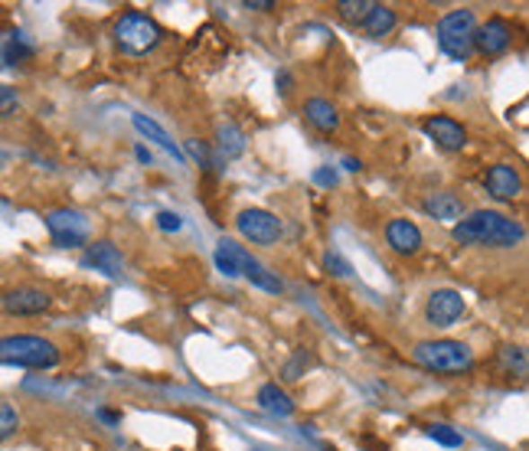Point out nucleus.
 Returning <instances> with one entry per match:
<instances>
[{"mask_svg": "<svg viewBox=\"0 0 529 451\" xmlns=\"http://www.w3.org/2000/svg\"><path fill=\"white\" fill-rule=\"evenodd\" d=\"M412 357L431 373H467L474 367V350L464 340H451V337L415 343Z\"/></svg>", "mask_w": 529, "mask_h": 451, "instance_id": "obj_5", "label": "nucleus"}, {"mask_svg": "<svg viewBox=\"0 0 529 451\" xmlns=\"http://www.w3.org/2000/svg\"><path fill=\"white\" fill-rule=\"evenodd\" d=\"M0 363L23 370H53L59 363V347L36 334H10L0 337Z\"/></svg>", "mask_w": 529, "mask_h": 451, "instance_id": "obj_3", "label": "nucleus"}, {"mask_svg": "<svg viewBox=\"0 0 529 451\" xmlns=\"http://www.w3.org/2000/svg\"><path fill=\"white\" fill-rule=\"evenodd\" d=\"M101 419H105V422H118V412H108V409H101Z\"/></svg>", "mask_w": 529, "mask_h": 451, "instance_id": "obj_36", "label": "nucleus"}, {"mask_svg": "<svg viewBox=\"0 0 529 451\" xmlns=\"http://www.w3.org/2000/svg\"><path fill=\"white\" fill-rule=\"evenodd\" d=\"M386 243L392 252L399 255H415L422 249V229L412 219H389L386 226Z\"/></svg>", "mask_w": 529, "mask_h": 451, "instance_id": "obj_14", "label": "nucleus"}, {"mask_svg": "<svg viewBox=\"0 0 529 451\" xmlns=\"http://www.w3.org/2000/svg\"><path fill=\"white\" fill-rule=\"evenodd\" d=\"M17 429H20L17 409L10 406V402H0V442H4V438H10V435L17 432Z\"/></svg>", "mask_w": 529, "mask_h": 451, "instance_id": "obj_25", "label": "nucleus"}, {"mask_svg": "<svg viewBox=\"0 0 529 451\" xmlns=\"http://www.w3.org/2000/svg\"><path fill=\"white\" fill-rule=\"evenodd\" d=\"M245 7H249V10H271L275 4H271V0H249Z\"/></svg>", "mask_w": 529, "mask_h": 451, "instance_id": "obj_32", "label": "nucleus"}, {"mask_svg": "<svg viewBox=\"0 0 529 451\" xmlns=\"http://www.w3.org/2000/svg\"><path fill=\"white\" fill-rule=\"evenodd\" d=\"M343 167H347V171H359V167H363V164H359V161H353V157H347V161H343Z\"/></svg>", "mask_w": 529, "mask_h": 451, "instance_id": "obj_35", "label": "nucleus"}, {"mask_svg": "<svg viewBox=\"0 0 529 451\" xmlns=\"http://www.w3.org/2000/svg\"><path fill=\"white\" fill-rule=\"evenodd\" d=\"M33 56V43H30L23 33H13V37L4 43V49H0V59L7 66H17V63H23V59H30Z\"/></svg>", "mask_w": 529, "mask_h": 451, "instance_id": "obj_21", "label": "nucleus"}, {"mask_svg": "<svg viewBox=\"0 0 529 451\" xmlns=\"http://www.w3.org/2000/svg\"><path fill=\"white\" fill-rule=\"evenodd\" d=\"M323 265H327V271H333L337 279H350V262L347 259H340L337 252H327V259H323Z\"/></svg>", "mask_w": 529, "mask_h": 451, "instance_id": "obj_28", "label": "nucleus"}, {"mask_svg": "<svg viewBox=\"0 0 529 451\" xmlns=\"http://www.w3.org/2000/svg\"><path fill=\"white\" fill-rule=\"evenodd\" d=\"M464 298H461V291L454 288H438L431 291L428 301H425V321L431 327H451L458 324L461 317H464Z\"/></svg>", "mask_w": 529, "mask_h": 451, "instance_id": "obj_10", "label": "nucleus"}, {"mask_svg": "<svg viewBox=\"0 0 529 451\" xmlns=\"http://www.w3.org/2000/svg\"><path fill=\"white\" fill-rule=\"evenodd\" d=\"M503 363L516 373H526V353H523V347H507L503 350Z\"/></svg>", "mask_w": 529, "mask_h": 451, "instance_id": "obj_27", "label": "nucleus"}, {"mask_svg": "<svg viewBox=\"0 0 529 451\" xmlns=\"http://www.w3.org/2000/svg\"><path fill=\"white\" fill-rule=\"evenodd\" d=\"M307 363H311V360H307L304 353H297V360L285 367V379H297V370H301V367H307Z\"/></svg>", "mask_w": 529, "mask_h": 451, "instance_id": "obj_30", "label": "nucleus"}, {"mask_svg": "<svg viewBox=\"0 0 529 451\" xmlns=\"http://www.w3.org/2000/svg\"><path fill=\"white\" fill-rule=\"evenodd\" d=\"M513 40H516V23L507 17H490L487 23H477L474 49H481L484 56H500L510 49Z\"/></svg>", "mask_w": 529, "mask_h": 451, "instance_id": "obj_9", "label": "nucleus"}, {"mask_svg": "<svg viewBox=\"0 0 529 451\" xmlns=\"http://www.w3.org/2000/svg\"><path fill=\"white\" fill-rule=\"evenodd\" d=\"M235 226H239V233L255 245H275L281 239V219L269 209H242L239 217H235Z\"/></svg>", "mask_w": 529, "mask_h": 451, "instance_id": "obj_8", "label": "nucleus"}, {"mask_svg": "<svg viewBox=\"0 0 529 451\" xmlns=\"http://www.w3.org/2000/svg\"><path fill=\"white\" fill-rule=\"evenodd\" d=\"M137 161H141V164H151V151H147V147H137Z\"/></svg>", "mask_w": 529, "mask_h": 451, "instance_id": "obj_34", "label": "nucleus"}, {"mask_svg": "<svg viewBox=\"0 0 529 451\" xmlns=\"http://www.w3.org/2000/svg\"><path fill=\"white\" fill-rule=\"evenodd\" d=\"M187 151L193 154V157H197L199 164H207V147L199 145V141H187Z\"/></svg>", "mask_w": 529, "mask_h": 451, "instance_id": "obj_31", "label": "nucleus"}, {"mask_svg": "<svg viewBox=\"0 0 529 451\" xmlns=\"http://www.w3.org/2000/svg\"><path fill=\"white\" fill-rule=\"evenodd\" d=\"M216 137H219V151H223L225 157H239V154L245 151V135L239 131V128L223 125Z\"/></svg>", "mask_w": 529, "mask_h": 451, "instance_id": "obj_22", "label": "nucleus"}, {"mask_svg": "<svg viewBox=\"0 0 529 451\" xmlns=\"http://www.w3.org/2000/svg\"><path fill=\"white\" fill-rule=\"evenodd\" d=\"M454 243L461 245H494V249H513L523 243V226L516 219L503 217L497 209H477L471 217H461L451 229Z\"/></svg>", "mask_w": 529, "mask_h": 451, "instance_id": "obj_1", "label": "nucleus"}, {"mask_svg": "<svg viewBox=\"0 0 529 451\" xmlns=\"http://www.w3.org/2000/svg\"><path fill=\"white\" fill-rule=\"evenodd\" d=\"M428 438H435V442L445 445V448H461V445H464V435H461L458 429L445 425V422L428 425Z\"/></svg>", "mask_w": 529, "mask_h": 451, "instance_id": "obj_23", "label": "nucleus"}, {"mask_svg": "<svg viewBox=\"0 0 529 451\" xmlns=\"http://www.w3.org/2000/svg\"><path fill=\"white\" fill-rule=\"evenodd\" d=\"M131 121H135V128H137V131H141L144 137H151V141H157V145H161L163 151H171L180 164L187 161V157H183V151H180V147H177V141H171V135H167V131H163V128L157 125L154 118H147V115H135V118H131Z\"/></svg>", "mask_w": 529, "mask_h": 451, "instance_id": "obj_19", "label": "nucleus"}, {"mask_svg": "<svg viewBox=\"0 0 529 451\" xmlns=\"http://www.w3.org/2000/svg\"><path fill=\"white\" fill-rule=\"evenodd\" d=\"M46 229L59 249H79L89 243V219L79 209H53L46 213Z\"/></svg>", "mask_w": 529, "mask_h": 451, "instance_id": "obj_7", "label": "nucleus"}, {"mask_svg": "<svg viewBox=\"0 0 529 451\" xmlns=\"http://www.w3.org/2000/svg\"><path fill=\"white\" fill-rule=\"evenodd\" d=\"M157 226L163 233H177V229H183V219L177 213H171V209H163V213H157Z\"/></svg>", "mask_w": 529, "mask_h": 451, "instance_id": "obj_29", "label": "nucleus"}, {"mask_svg": "<svg viewBox=\"0 0 529 451\" xmlns=\"http://www.w3.org/2000/svg\"><path fill=\"white\" fill-rule=\"evenodd\" d=\"M369 7H373V0H340V4H337L340 17L343 20H357V23H363V17L369 13Z\"/></svg>", "mask_w": 529, "mask_h": 451, "instance_id": "obj_24", "label": "nucleus"}, {"mask_svg": "<svg viewBox=\"0 0 529 451\" xmlns=\"http://www.w3.org/2000/svg\"><path fill=\"white\" fill-rule=\"evenodd\" d=\"M259 406L271 415H291L295 412V402H291V396H287L278 383H265V386L259 389Z\"/></svg>", "mask_w": 529, "mask_h": 451, "instance_id": "obj_20", "label": "nucleus"}, {"mask_svg": "<svg viewBox=\"0 0 529 451\" xmlns=\"http://www.w3.org/2000/svg\"><path fill=\"white\" fill-rule=\"evenodd\" d=\"M82 265H92V269L105 271L108 279H118L121 269H125V259H121V252H118L111 243H92L85 259H82Z\"/></svg>", "mask_w": 529, "mask_h": 451, "instance_id": "obj_15", "label": "nucleus"}, {"mask_svg": "<svg viewBox=\"0 0 529 451\" xmlns=\"http://www.w3.org/2000/svg\"><path fill=\"white\" fill-rule=\"evenodd\" d=\"M17 109H20L17 92L10 89V85H0V118H10Z\"/></svg>", "mask_w": 529, "mask_h": 451, "instance_id": "obj_26", "label": "nucleus"}, {"mask_svg": "<svg viewBox=\"0 0 529 451\" xmlns=\"http://www.w3.org/2000/svg\"><path fill=\"white\" fill-rule=\"evenodd\" d=\"M216 265H219V271L229 275V279L242 275V279H249L255 288L269 291V295H281V291H285L278 275L265 269L249 249H242V245L233 243V239H223V243L216 245Z\"/></svg>", "mask_w": 529, "mask_h": 451, "instance_id": "obj_2", "label": "nucleus"}, {"mask_svg": "<svg viewBox=\"0 0 529 451\" xmlns=\"http://www.w3.org/2000/svg\"><path fill=\"white\" fill-rule=\"evenodd\" d=\"M474 33H477V17L474 10H451L438 20V37L441 53L451 56L454 63H467L471 53H474Z\"/></svg>", "mask_w": 529, "mask_h": 451, "instance_id": "obj_6", "label": "nucleus"}, {"mask_svg": "<svg viewBox=\"0 0 529 451\" xmlns=\"http://www.w3.org/2000/svg\"><path fill=\"white\" fill-rule=\"evenodd\" d=\"M317 181L331 183V187H333V183H337V173H333V171H317Z\"/></svg>", "mask_w": 529, "mask_h": 451, "instance_id": "obj_33", "label": "nucleus"}, {"mask_svg": "<svg viewBox=\"0 0 529 451\" xmlns=\"http://www.w3.org/2000/svg\"><path fill=\"white\" fill-rule=\"evenodd\" d=\"M422 131L441 151H464L467 147V128L451 115H428L422 121Z\"/></svg>", "mask_w": 529, "mask_h": 451, "instance_id": "obj_11", "label": "nucleus"}, {"mask_svg": "<svg viewBox=\"0 0 529 451\" xmlns=\"http://www.w3.org/2000/svg\"><path fill=\"white\" fill-rule=\"evenodd\" d=\"M304 118L317 128V131H323V135H331V131L340 128V111L333 109L327 99H307L304 102Z\"/></svg>", "mask_w": 529, "mask_h": 451, "instance_id": "obj_17", "label": "nucleus"}, {"mask_svg": "<svg viewBox=\"0 0 529 451\" xmlns=\"http://www.w3.org/2000/svg\"><path fill=\"white\" fill-rule=\"evenodd\" d=\"M395 23H399V17H395V10H392V7H386V4H373V7H369V13L363 17V23H359V27L366 30V37L383 40V37H389V33H392Z\"/></svg>", "mask_w": 529, "mask_h": 451, "instance_id": "obj_18", "label": "nucleus"}, {"mask_svg": "<svg viewBox=\"0 0 529 451\" xmlns=\"http://www.w3.org/2000/svg\"><path fill=\"white\" fill-rule=\"evenodd\" d=\"M425 213L435 219H441V223H458L461 217H464V203H461L454 193H431L428 199H425Z\"/></svg>", "mask_w": 529, "mask_h": 451, "instance_id": "obj_16", "label": "nucleus"}, {"mask_svg": "<svg viewBox=\"0 0 529 451\" xmlns=\"http://www.w3.org/2000/svg\"><path fill=\"white\" fill-rule=\"evenodd\" d=\"M115 43L125 56H147L163 43V30L141 10H128L115 23Z\"/></svg>", "mask_w": 529, "mask_h": 451, "instance_id": "obj_4", "label": "nucleus"}, {"mask_svg": "<svg viewBox=\"0 0 529 451\" xmlns=\"http://www.w3.org/2000/svg\"><path fill=\"white\" fill-rule=\"evenodd\" d=\"M49 305H53V298L43 288H13L0 295V307L7 314H17V317L43 314V311H49Z\"/></svg>", "mask_w": 529, "mask_h": 451, "instance_id": "obj_12", "label": "nucleus"}, {"mask_svg": "<svg viewBox=\"0 0 529 451\" xmlns=\"http://www.w3.org/2000/svg\"><path fill=\"white\" fill-rule=\"evenodd\" d=\"M484 187H487V193L494 199H500V203H513V199L520 197L523 177L513 164H494L484 177Z\"/></svg>", "mask_w": 529, "mask_h": 451, "instance_id": "obj_13", "label": "nucleus"}]
</instances>
